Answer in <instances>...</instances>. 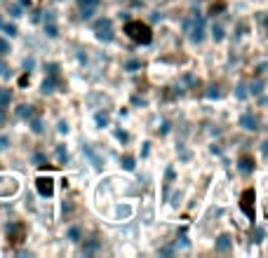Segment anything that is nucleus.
Wrapping results in <instances>:
<instances>
[{"label":"nucleus","instance_id":"1","mask_svg":"<svg viewBox=\"0 0 268 258\" xmlns=\"http://www.w3.org/2000/svg\"><path fill=\"white\" fill-rule=\"evenodd\" d=\"M125 33H127L134 42H141V45H148L151 38H153L151 28H148L146 24H141V22H127L125 24Z\"/></svg>","mask_w":268,"mask_h":258},{"label":"nucleus","instance_id":"2","mask_svg":"<svg viewBox=\"0 0 268 258\" xmlns=\"http://www.w3.org/2000/svg\"><path fill=\"white\" fill-rule=\"evenodd\" d=\"M94 30H97V38L111 42L113 40V30H111V19H99L94 24Z\"/></svg>","mask_w":268,"mask_h":258},{"label":"nucleus","instance_id":"3","mask_svg":"<svg viewBox=\"0 0 268 258\" xmlns=\"http://www.w3.org/2000/svg\"><path fill=\"white\" fill-rule=\"evenodd\" d=\"M240 206H242V212L247 214V218L254 220V190L247 188L242 192V198H240Z\"/></svg>","mask_w":268,"mask_h":258},{"label":"nucleus","instance_id":"4","mask_svg":"<svg viewBox=\"0 0 268 258\" xmlns=\"http://www.w3.org/2000/svg\"><path fill=\"white\" fill-rule=\"evenodd\" d=\"M186 30H188V38L193 40V42H202V33H205V28H202V22L200 19H195V22H186Z\"/></svg>","mask_w":268,"mask_h":258},{"label":"nucleus","instance_id":"5","mask_svg":"<svg viewBox=\"0 0 268 258\" xmlns=\"http://www.w3.org/2000/svg\"><path fill=\"white\" fill-rule=\"evenodd\" d=\"M52 178H38V192L43 195V198H52V192H54V186H52Z\"/></svg>","mask_w":268,"mask_h":258},{"label":"nucleus","instance_id":"6","mask_svg":"<svg viewBox=\"0 0 268 258\" xmlns=\"http://www.w3.org/2000/svg\"><path fill=\"white\" fill-rule=\"evenodd\" d=\"M80 2V8H83V19H90L94 14V10L99 5V0H78Z\"/></svg>","mask_w":268,"mask_h":258},{"label":"nucleus","instance_id":"7","mask_svg":"<svg viewBox=\"0 0 268 258\" xmlns=\"http://www.w3.org/2000/svg\"><path fill=\"white\" fill-rule=\"evenodd\" d=\"M230 235H219V240H216L214 244V249L219 251V254H226V251H230Z\"/></svg>","mask_w":268,"mask_h":258},{"label":"nucleus","instance_id":"8","mask_svg":"<svg viewBox=\"0 0 268 258\" xmlns=\"http://www.w3.org/2000/svg\"><path fill=\"white\" fill-rule=\"evenodd\" d=\"M237 169H240L242 174H249V172L254 169L252 158H249V155H242V158H240V164H237Z\"/></svg>","mask_w":268,"mask_h":258},{"label":"nucleus","instance_id":"9","mask_svg":"<svg viewBox=\"0 0 268 258\" xmlns=\"http://www.w3.org/2000/svg\"><path fill=\"white\" fill-rule=\"evenodd\" d=\"M240 124L245 129H249V132H254L256 129V120H254V115L252 113H245L242 118H240Z\"/></svg>","mask_w":268,"mask_h":258},{"label":"nucleus","instance_id":"10","mask_svg":"<svg viewBox=\"0 0 268 258\" xmlns=\"http://www.w3.org/2000/svg\"><path fill=\"white\" fill-rule=\"evenodd\" d=\"M172 178H174V169L169 167L167 172H165V195H162L165 200H167V195H169V186H172Z\"/></svg>","mask_w":268,"mask_h":258},{"label":"nucleus","instance_id":"11","mask_svg":"<svg viewBox=\"0 0 268 258\" xmlns=\"http://www.w3.org/2000/svg\"><path fill=\"white\" fill-rule=\"evenodd\" d=\"M24 237V226H15V232H12V242H22Z\"/></svg>","mask_w":268,"mask_h":258},{"label":"nucleus","instance_id":"12","mask_svg":"<svg viewBox=\"0 0 268 258\" xmlns=\"http://www.w3.org/2000/svg\"><path fill=\"white\" fill-rule=\"evenodd\" d=\"M235 96H237V99H247V84H245V82H240V84H237Z\"/></svg>","mask_w":268,"mask_h":258},{"label":"nucleus","instance_id":"13","mask_svg":"<svg viewBox=\"0 0 268 258\" xmlns=\"http://www.w3.org/2000/svg\"><path fill=\"white\" fill-rule=\"evenodd\" d=\"M123 167L127 169V172H132V169H134V158H132V155H125V158H123Z\"/></svg>","mask_w":268,"mask_h":258},{"label":"nucleus","instance_id":"14","mask_svg":"<svg viewBox=\"0 0 268 258\" xmlns=\"http://www.w3.org/2000/svg\"><path fill=\"white\" fill-rule=\"evenodd\" d=\"M212 36H214V40H223V30H221V26H214Z\"/></svg>","mask_w":268,"mask_h":258},{"label":"nucleus","instance_id":"15","mask_svg":"<svg viewBox=\"0 0 268 258\" xmlns=\"http://www.w3.org/2000/svg\"><path fill=\"white\" fill-rule=\"evenodd\" d=\"M69 237L73 240V242H78V240H80V230H78V228H71L69 230Z\"/></svg>","mask_w":268,"mask_h":258},{"label":"nucleus","instance_id":"16","mask_svg":"<svg viewBox=\"0 0 268 258\" xmlns=\"http://www.w3.org/2000/svg\"><path fill=\"white\" fill-rule=\"evenodd\" d=\"M31 106H22V110H19V115H22V118H31Z\"/></svg>","mask_w":268,"mask_h":258},{"label":"nucleus","instance_id":"17","mask_svg":"<svg viewBox=\"0 0 268 258\" xmlns=\"http://www.w3.org/2000/svg\"><path fill=\"white\" fill-rule=\"evenodd\" d=\"M10 101V92H0V106H5Z\"/></svg>","mask_w":268,"mask_h":258},{"label":"nucleus","instance_id":"18","mask_svg":"<svg viewBox=\"0 0 268 258\" xmlns=\"http://www.w3.org/2000/svg\"><path fill=\"white\" fill-rule=\"evenodd\" d=\"M261 90H263V82H254L252 84V94H261Z\"/></svg>","mask_w":268,"mask_h":258},{"label":"nucleus","instance_id":"19","mask_svg":"<svg viewBox=\"0 0 268 258\" xmlns=\"http://www.w3.org/2000/svg\"><path fill=\"white\" fill-rule=\"evenodd\" d=\"M97 122L104 127V124H108V118H106V115H101V113H97Z\"/></svg>","mask_w":268,"mask_h":258},{"label":"nucleus","instance_id":"20","mask_svg":"<svg viewBox=\"0 0 268 258\" xmlns=\"http://www.w3.org/2000/svg\"><path fill=\"white\" fill-rule=\"evenodd\" d=\"M139 66H141V64H139V61H130V64H127V66H125V68H127V70H137Z\"/></svg>","mask_w":268,"mask_h":258},{"label":"nucleus","instance_id":"21","mask_svg":"<svg viewBox=\"0 0 268 258\" xmlns=\"http://www.w3.org/2000/svg\"><path fill=\"white\" fill-rule=\"evenodd\" d=\"M207 96H209V99H214V96H219V90H216V87H209V92H207Z\"/></svg>","mask_w":268,"mask_h":258},{"label":"nucleus","instance_id":"22","mask_svg":"<svg viewBox=\"0 0 268 258\" xmlns=\"http://www.w3.org/2000/svg\"><path fill=\"white\" fill-rule=\"evenodd\" d=\"M115 136L120 138V141H127V134H125V132H115Z\"/></svg>","mask_w":268,"mask_h":258},{"label":"nucleus","instance_id":"23","mask_svg":"<svg viewBox=\"0 0 268 258\" xmlns=\"http://www.w3.org/2000/svg\"><path fill=\"white\" fill-rule=\"evenodd\" d=\"M5 50H8V45H5V42L0 40V52H5Z\"/></svg>","mask_w":268,"mask_h":258},{"label":"nucleus","instance_id":"24","mask_svg":"<svg viewBox=\"0 0 268 258\" xmlns=\"http://www.w3.org/2000/svg\"><path fill=\"white\" fill-rule=\"evenodd\" d=\"M263 152H266V155H268V141H266V144H263Z\"/></svg>","mask_w":268,"mask_h":258},{"label":"nucleus","instance_id":"25","mask_svg":"<svg viewBox=\"0 0 268 258\" xmlns=\"http://www.w3.org/2000/svg\"><path fill=\"white\" fill-rule=\"evenodd\" d=\"M266 214H268V209H266Z\"/></svg>","mask_w":268,"mask_h":258}]
</instances>
